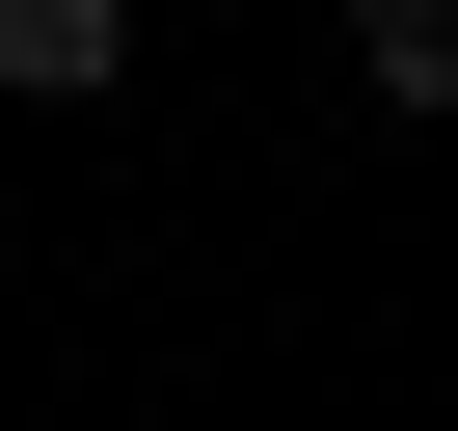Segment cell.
Returning a JSON list of instances; mask_svg holds the SVG:
<instances>
[{
  "instance_id": "6da1fadb",
  "label": "cell",
  "mask_w": 458,
  "mask_h": 431,
  "mask_svg": "<svg viewBox=\"0 0 458 431\" xmlns=\"http://www.w3.org/2000/svg\"><path fill=\"white\" fill-rule=\"evenodd\" d=\"M135 81V0H0V108H108Z\"/></svg>"
},
{
  "instance_id": "7a4b0ae2",
  "label": "cell",
  "mask_w": 458,
  "mask_h": 431,
  "mask_svg": "<svg viewBox=\"0 0 458 431\" xmlns=\"http://www.w3.org/2000/svg\"><path fill=\"white\" fill-rule=\"evenodd\" d=\"M351 81L377 108H458V0H351Z\"/></svg>"
}]
</instances>
